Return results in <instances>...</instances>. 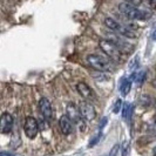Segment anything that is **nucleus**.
Masks as SVG:
<instances>
[{"label": "nucleus", "mask_w": 156, "mask_h": 156, "mask_svg": "<svg viewBox=\"0 0 156 156\" xmlns=\"http://www.w3.org/2000/svg\"><path fill=\"white\" fill-rule=\"evenodd\" d=\"M119 9L120 12L127 16L130 20H147L150 18V13H147L146 11L139 9L133 5L128 4V2H122L119 5Z\"/></svg>", "instance_id": "f257e3e1"}, {"label": "nucleus", "mask_w": 156, "mask_h": 156, "mask_svg": "<svg viewBox=\"0 0 156 156\" xmlns=\"http://www.w3.org/2000/svg\"><path fill=\"white\" fill-rule=\"evenodd\" d=\"M87 62L90 67L99 72H112L114 69V66L109 59L99 54H90L87 56Z\"/></svg>", "instance_id": "f03ea898"}, {"label": "nucleus", "mask_w": 156, "mask_h": 156, "mask_svg": "<svg viewBox=\"0 0 156 156\" xmlns=\"http://www.w3.org/2000/svg\"><path fill=\"white\" fill-rule=\"evenodd\" d=\"M105 25H106L109 30L116 32L119 35H123L126 38H130V39H134V38L136 37L135 32L132 31L130 28H128V26L119 23L116 20H114L113 18H106V19H105Z\"/></svg>", "instance_id": "7ed1b4c3"}, {"label": "nucleus", "mask_w": 156, "mask_h": 156, "mask_svg": "<svg viewBox=\"0 0 156 156\" xmlns=\"http://www.w3.org/2000/svg\"><path fill=\"white\" fill-rule=\"evenodd\" d=\"M100 47L103 51V53H106V55L109 58L113 61H120L121 60V51L120 48L113 44L110 40L103 39L100 41Z\"/></svg>", "instance_id": "20e7f679"}, {"label": "nucleus", "mask_w": 156, "mask_h": 156, "mask_svg": "<svg viewBox=\"0 0 156 156\" xmlns=\"http://www.w3.org/2000/svg\"><path fill=\"white\" fill-rule=\"evenodd\" d=\"M66 112H67V116L70 119V121H72L73 123L78 125L79 128H80V130L83 132L85 128H86V125H85V122H83V117L81 116L80 110H79L78 107H76L74 103H68L67 107H66Z\"/></svg>", "instance_id": "39448f33"}, {"label": "nucleus", "mask_w": 156, "mask_h": 156, "mask_svg": "<svg viewBox=\"0 0 156 156\" xmlns=\"http://www.w3.org/2000/svg\"><path fill=\"white\" fill-rule=\"evenodd\" d=\"M23 130H25V134L28 139H35V136L38 135V132H39V122L32 116L26 117L25 120V125H23Z\"/></svg>", "instance_id": "423d86ee"}, {"label": "nucleus", "mask_w": 156, "mask_h": 156, "mask_svg": "<svg viewBox=\"0 0 156 156\" xmlns=\"http://www.w3.org/2000/svg\"><path fill=\"white\" fill-rule=\"evenodd\" d=\"M79 110L81 116L83 117V120L87 121H93L96 116V112L94 109L93 105L88 101H80L79 102Z\"/></svg>", "instance_id": "0eeeda50"}, {"label": "nucleus", "mask_w": 156, "mask_h": 156, "mask_svg": "<svg viewBox=\"0 0 156 156\" xmlns=\"http://www.w3.org/2000/svg\"><path fill=\"white\" fill-rule=\"evenodd\" d=\"M13 128V117L9 113H2L0 116V133L8 134Z\"/></svg>", "instance_id": "6e6552de"}, {"label": "nucleus", "mask_w": 156, "mask_h": 156, "mask_svg": "<svg viewBox=\"0 0 156 156\" xmlns=\"http://www.w3.org/2000/svg\"><path fill=\"white\" fill-rule=\"evenodd\" d=\"M39 109L42 116L45 117L46 121H51L53 117V108L51 102L47 100L46 98H41L39 100Z\"/></svg>", "instance_id": "1a4fd4ad"}, {"label": "nucleus", "mask_w": 156, "mask_h": 156, "mask_svg": "<svg viewBox=\"0 0 156 156\" xmlns=\"http://www.w3.org/2000/svg\"><path fill=\"white\" fill-rule=\"evenodd\" d=\"M76 90H78L79 94H80L83 99L89 100V101L95 100V95H94L93 89L88 86L87 83H85V82H79L78 85H76Z\"/></svg>", "instance_id": "9d476101"}, {"label": "nucleus", "mask_w": 156, "mask_h": 156, "mask_svg": "<svg viewBox=\"0 0 156 156\" xmlns=\"http://www.w3.org/2000/svg\"><path fill=\"white\" fill-rule=\"evenodd\" d=\"M59 127L63 135H69L73 133V122L67 115H62L59 120Z\"/></svg>", "instance_id": "9b49d317"}, {"label": "nucleus", "mask_w": 156, "mask_h": 156, "mask_svg": "<svg viewBox=\"0 0 156 156\" xmlns=\"http://www.w3.org/2000/svg\"><path fill=\"white\" fill-rule=\"evenodd\" d=\"M130 88H132V81H130V79H122L121 85H120L121 94H122L123 96L128 95V93L130 92Z\"/></svg>", "instance_id": "f8f14e48"}, {"label": "nucleus", "mask_w": 156, "mask_h": 156, "mask_svg": "<svg viewBox=\"0 0 156 156\" xmlns=\"http://www.w3.org/2000/svg\"><path fill=\"white\" fill-rule=\"evenodd\" d=\"M132 113H133V106H130L128 102L123 103V107H122V117L125 119L126 121H129L130 120Z\"/></svg>", "instance_id": "ddd939ff"}, {"label": "nucleus", "mask_w": 156, "mask_h": 156, "mask_svg": "<svg viewBox=\"0 0 156 156\" xmlns=\"http://www.w3.org/2000/svg\"><path fill=\"white\" fill-rule=\"evenodd\" d=\"M133 79L135 80V82H136L137 86H141V85L144 82V79H146V70H140V72H137L135 75H133Z\"/></svg>", "instance_id": "4468645a"}, {"label": "nucleus", "mask_w": 156, "mask_h": 156, "mask_svg": "<svg viewBox=\"0 0 156 156\" xmlns=\"http://www.w3.org/2000/svg\"><path fill=\"white\" fill-rule=\"evenodd\" d=\"M141 4L144 5L149 9H155L156 8V0H141Z\"/></svg>", "instance_id": "2eb2a0df"}, {"label": "nucleus", "mask_w": 156, "mask_h": 156, "mask_svg": "<svg viewBox=\"0 0 156 156\" xmlns=\"http://www.w3.org/2000/svg\"><path fill=\"white\" fill-rule=\"evenodd\" d=\"M100 139H101V133H99L98 135H95V136H94L93 139H92V141L89 142L88 147H89V148H93L94 146H95V144H96V143L100 141Z\"/></svg>", "instance_id": "dca6fc26"}, {"label": "nucleus", "mask_w": 156, "mask_h": 156, "mask_svg": "<svg viewBox=\"0 0 156 156\" xmlns=\"http://www.w3.org/2000/svg\"><path fill=\"white\" fill-rule=\"evenodd\" d=\"M128 153H129V143L127 141H125L123 144H122V153L121 154H122V156H127Z\"/></svg>", "instance_id": "f3484780"}, {"label": "nucleus", "mask_w": 156, "mask_h": 156, "mask_svg": "<svg viewBox=\"0 0 156 156\" xmlns=\"http://www.w3.org/2000/svg\"><path fill=\"white\" fill-rule=\"evenodd\" d=\"M137 66H139V58L136 56L135 59H133L132 61H130V63H129V68L132 70H135L136 68H137Z\"/></svg>", "instance_id": "a211bd4d"}, {"label": "nucleus", "mask_w": 156, "mask_h": 156, "mask_svg": "<svg viewBox=\"0 0 156 156\" xmlns=\"http://www.w3.org/2000/svg\"><path fill=\"white\" fill-rule=\"evenodd\" d=\"M121 106H122V100L121 99H117V101L115 102V106H114V113L117 114L119 110L121 109Z\"/></svg>", "instance_id": "6ab92c4d"}, {"label": "nucleus", "mask_w": 156, "mask_h": 156, "mask_svg": "<svg viewBox=\"0 0 156 156\" xmlns=\"http://www.w3.org/2000/svg\"><path fill=\"white\" fill-rule=\"evenodd\" d=\"M119 144H115L114 147H113V149L110 150V153L108 154V155H106V156H116L117 155V151H119Z\"/></svg>", "instance_id": "aec40b11"}, {"label": "nucleus", "mask_w": 156, "mask_h": 156, "mask_svg": "<svg viewBox=\"0 0 156 156\" xmlns=\"http://www.w3.org/2000/svg\"><path fill=\"white\" fill-rule=\"evenodd\" d=\"M125 2H128V4L133 5V6H139V5H141V0H125Z\"/></svg>", "instance_id": "412c9836"}, {"label": "nucleus", "mask_w": 156, "mask_h": 156, "mask_svg": "<svg viewBox=\"0 0 156 156\" xmlns=\"http://www.w3.org/2000/svg\"><path fill=\"white\" fill-rule=\"evenodd\" d=\"M0 156H16V155H13V154H11V153H6V151H1V153H0Z\"/></svg>", "instance_id": "4be33fe9"}, {"label": "nucleus", "mask_w": 156, "mask_h": 156, "mask_svg": "<svg viewBox=\"0 0 156 156\" xmlns=\"http://www.w3.org/2000/svg\"><path fill=\"white\" fill-rule=\"evenodd\" d=\"M106 122H107V119H106V117H105V119H103V120H102L101 125L99 126V127H100V130H101V129H102V127H103V126L106 125Z\"/></svg>", "instance_id": "5701e85b"}, {"label": "nucleus", "mask_w": 156, "mask_h": 156, "mask_svg": "<svg viewBox=\"0 0 156 156\" xmlns=\"http://www.w3.org/2000/svg\"><path fill=\"white\" fill-rule=\"evenodd\" d=\"M153 39L156 41V28H155V31H154V33H153Z\"/></svg>", "instance_id": "b1692460"}, {"label": "nucleus", "mask_w": 156, "mask_h": 156, "mask_svg": "<svg viewBox=\"0 0 156 156\" xmlns=\"http://www.w3.org/2000/svg\"><path fill=\"white\" fill-rule=\"evenodd\" d=\"M153 85H154V87L156 88V78L154 79V81H153Z\"/></svg>", "instance_id": "393cba45"}]
</instances>
